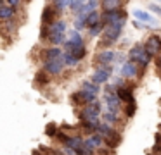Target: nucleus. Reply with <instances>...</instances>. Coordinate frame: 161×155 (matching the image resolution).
Wrapping results in <instances>:
<instances>
[{"instance_id":"4","label":"nucleus","mask_w":161,"mask_h":155,"mask_svg":"<svg viewBox=\"0 0 161 155\" xmlns=\"http://www.w3.org/2000/svg\"><path fill=\"white\" fill-rule=\"evenodd\" d=\"M111 74H113V67H111V65H99V67L95 69L94 76H92V81H94L95 85L108 83V79L111 78Z\"/></svg>"},{"instance_id":"10","label":"nucleus","mask_w":161,"mask_h":155,"mask_svg":"<svg viewBox=\"0 0 161 155\" xmlns=\"http://www.w3.org/2000/svg\"><path fill=\"white\" fill-rule=\"evenodd\" d=\"M64 69V60L61 59V60H50V62H43V71L47 72V74H61Z\"/></svg>"},{"instance_id":"28","label":"nucleus","mask_w":161,"mask_h":155,"mask_svg":"<svg viewBox=\"0 0 161 155\" xmlns=\"http://www.w3.org/2000/svg\"><path fill=\"white\" fill-rule=\"evenodd\" d=\"M94 153H95V150H92L87 143H83V147L80 150H76V155H94Z\"/></svg>"},{"instance_id":"8","label":"nucleus","mask_w":161,"mask_h":155,"mask_svg":"<svg viewBox=\"0 0 161 155\" xmlns=\"http://www.w3.org/2000/svg\"><path fill=\"white\" fill-rule=\"evenodd\" d=\"M104 102H106V105H108V112L118 114V110L121 109V100H119L118 93H106Z\"/></svg>"},{"instance_id":"3","label":"nucleus","mask_w":161,"mask_h":155,"mask_svg":"<svg viewBox=\"0 0 161 155\" xmlns=\"http://www.w3.org/2000/svg\"><path fill=\"white\" fill-rule=\"evenodd\" d=\"M126 21H119V23H113L109 26H106V33H104V41L102 45L108 47V45H113L119 36H121V31H123V26H125Z\"/></svg>"},{"instance_id":"9","label":"nucleus","mask_w":161,"mask_h":155,"mask_svg":"<svg viewBox=\"0 0 161 155\" xmlns=\"http://www.w3.org/2000/svg\"><path fill=\"white\" fill-rule=\"evenodd\" d=\"M118 59V55H116V52H113V50H104V52H101V54H97L95 55V64H99V65H111L113 62Z\"/></svg>"},{"instance_id":"11","label":"nucleus","mask_w":161,"mask_h":155,"mask_svg":"<svg viewBox=\"0 0 161 155\" xmlns=\"http://www.w3.org/2000/svg\"><path fill=\"white\" fill-rule=\"evenodd\" d=\"M42 57H43V62H50V60H61L64 57L63 50L59 47H50V48H45L42 52Z\"/></svg>"},{"instance_id":"20","label":"nucleus","mask_w":161,"mask_h":155,"mask_svg":"<svg viewBox=\"0 0 161 155\" xmlns=\"http://www.w3.org/2000/svg\"><path fill=\"white\" fill-rule=\"evenodd\" d=\"M113 131H114V129H113V127L109 126V124H106V122H101V126L97 127V131H95V134H99V136H102V138L106 140V138H108L109 134L113 133Z\"/></svg>"},{"instance_id":"13","label":"nucleus","mask_w":161,"mask_h":155,"mask_svg":"<svg viewBox=\"0 0 161 155\" xmlns=\"http://www.w3.org/2000/svg\"><path fill=\"white\" fill-rule=\"evenodd\" d=\"M116 93H118V96H119V100L121 102H125V103H128V102H132L135 96H133V86H118V90H116Z\"/></svg>"},{"instance_id":"14","label":"nucleus","mask_w":161,"mask_h":155,"mask_svg":"<svg viewBox=\"0 0 161 155\" xmlns=\"http://www.w3.org/2000/svg\"><path fill=\"white\" fill-rule=\"evenodd\" d=\"M16 12H18V10H16V9H12V7H9L5 2H2V3H0V19L4 21V23H5V21L14 19Z\"/></svg>"},{"instance_id":"26","label":"nucleus","mask_w":161,"mask_h":155,"mask_svg":"<svg viewBox=\"0 0 161 155\" xmlns=\"http://www.w3.org/2000/svg\"><path fill=\"white\" fill-rule=\"evenodd\" d=\"M57 126H56V122H50V124H47V127H45V134L47 136H50V138H54V136H57Z\"/></svg>"},{"instance_id":"5","label":"nucleus","mask_w":161,"mask_h":155,"mask_svg":"<svg viewBox=\"0 0 161 155\" xmlns=\"http://www.w3.org/2000/svg\"><path fill=\"white\" fill-rule=\"evenodd\" d=\"M64 47H66V52L75 50V48H81V47H85V45H83V38H81L80 31L71 29V31H69V34H68V40H66V43H64Z\"/></svg>"},{"instance_id":"6","label":"nucleus","mask_w":161,"mask_h":155,"mask_svg":"<svg viewBox=\"0 0 161 155\" xmlns=\"http://www.w3.org/2000/svg\"><path fill=\"white\" fill-rule=\"evenodd\" d=\"M144 47H146V52L151 55V57L159 55L161 54V36H158V34H151V36L147 38V41L144 43Z\"/></svg>"},{"instance_id":"2","label":"nucleus","mask_w":161,"mask_h":155,"mask_svg":"<svg viewBox=\"0 0 161 155\" xmlns=\"http://www.w3.org/2000/svg\"><path fill=\"white\" fill-rule=\"evenodd\" d=\"M66 23L64 21H56L50 26V34H49V41L52 43V47H57L61 43H66Z\"/></svg>"},{"instance_id":"30","label":"nucleus","mask_w":161,"mask_h":155,"mask_svg":"<svg viewBox=\"0 0 161 155\" xmlns=\"http://www.w3.org/2000/svg\"><path fill=\"white\" fill-rule=\"evenodd\" d=\"M104 24H97V26H95V28H92V29H88V33H90V36H97V34H101L102 33V31H104Z\"/></svg>"},{"instance_id":"24","label":"nucleus","mask_w":161,"mask_h":155,"mask_svg":"<svg viewBox=\"0 0 161 155\" xmlns=\"http://www.w3.org/2000/svg\"><path fill=\"white\" fill-rule=\"evenodd\" d=\"M102 121H104L106 124H109V126H113V124H116L119 121V117H118V114H114V112H106L104 116H102Z\"/></svg>"},{"instance_id":"23","label":"nucleus","mask_w":161,"mask_h":155,"mask_svg":"<svg viewBox=\"0 0 161 155\" xmlns=\"http://www.w3.org/2000/svg\"><path fill=\"white\" fill-rule=\"evenodd\" d=\"M135 112H137V102H135V98H133L132 102L125 103V116L130 119V117L135 116Z\"/></svg>"},{"instance_id":"16","label":"nucleus","mask_w":161,"mask_h":155,"mask_svg":"<svg viewBox=\"0 0 161 155\" xmlns=\"http://www.w3.org/2000/svg\"><path fill=\"white\" fill-rule=\"evenodd\" d=\"M85 143H87L92 150H99V148L102 147V143H104V138L99 136V134H90L88 138H85Z\"/></svg>"},{"instance_id":"31","label":"nucleus","mask_w":161,"mask_h":155,"mask_svg":"<svg viewBox=\"0 0 161 155\" xmlns=\"http://www.w3.org/2000/svg\"><path fill=\"white\" fill-rule=\"evenodd\" d=\"M149 7H151V9L154 10V12H158V14H159V16H161V7L158 5V3H149Z\"/></svg>"},{"instance_id":"12","label":"nucleus","mask_w":161,"mask_h":155,"mask_svg":"<svg viewBox=\"0 0 161 155\" xmlns=\"http://www.w3.org/2000/svg\"><path fill=\"white\" fill-rule=\"evenodd\" d=\"M137 72H139V65L132 60H126L125 64L121 65V76L123 78H135Z\"/></svg>"},{"instance_id":"15","label":"nucleus","mask_w":161,"mask_h":155,"mask_svg":"<svg viewBox=\"0 0 161 155\" xmlns=\"http://www.w3.org/2000/svg\"><path fill=\"white\" fill-rule=\"evenodd\" d=\"M133 16H135V19L139 21V23H147V24H158V21L154 19V17L151 16L149 12H146V10H140V9H137L135 12H133Z\"/></svg>"},{"instance_id":"19","label":"nucleus","mask_w":161,"mask_h":155,"mask_svg":"<svg viewBox=\"0 0 161 155\" xmlns=\"http://www.w3.org/2000/svg\"><path fill=\"white\" fill-rule=\"evenodd\" d=\"M101 7H102V12H111V10L121 7V3L116 2V0H104V2H101Z\"/></svg>"},{"instance_id":"7","label":"nucleus","mask_w":161,"mask_h":155,"mask_svg":"<svg viewBox=\"0 0 161 155\" xmlns=\"http://www.w3.org/2000/svg\"><path fill=\"white\" fill-rule=\"evenodd\" d=\"M56 16H57V10L54 9V5L47 3L42 10V26H52L56 23Z\"/></svg>"},{"instance_id":"17","label":"nucleus","mask_w":161,"mask_h":155,"mask_svg":"<svg viewBox=\"0 0 161 155\" xmlns=\"http://www.w3.org/2000/svg\"><path fill=\"white\" fill-rule=\"evenodd\" d=\"M104 143H106V147H108V148H111V150H113V148H116L119 143H121V134H119L118 131H113V133L104 140Z\"/></svg>"},{"instance_id":"25","label":"nucleus","mask_w":161,"mask_h":155,"mask_svg":"<svg viewBox=\"0 0 161 155\" xmlns=\"http://www.w3.org/2000/svg\"><path fill=\"white\" fill-rule=\"evenodd\" d=\"M35 81H36V85H42V86L49 85V76H47V72H45V71H40V72H36V76H35Z\"/></svg>"},{"instance_id":"33","label":"nucleus","mask_w":161,"mask_h":155,"mask_svg":"<svg viewBox=\"0 0 161 155\" xmlns=\"http://www.w3.org/2000/svg\"><path fill=\"white\" fill-rule=\"evenodd\" d=\"M147 155H154V153H147Z\"/></svg>"},{"instance_id":"1","label":"nucleus","mask_w":161,"mask_h":155,"mask_svg":"<svg viewBox=\"0 0 161 155\" xmlns=\"http://www.w3.org/2000/svg\"><path fill=\"white\" fill-rule=\"evenodd\" d=\"M128 55H130V60L132 62H135L137 65H140V67L142 69H146L147 65H149V62H151V55L147 54L146 52V47H144V45H133L132 47V50L128 52Z\"/></svg>"},{"instance_id":"21","label":"nucleus","mask_w":161,"mask_h":155,"mask_svg":"<svg viewBox=\"0 0 161 155\" xmlns=\"http://www.w3.org/2000/svg\"><path fill=\"white\" fill-rule=\"evenodd\" d=\"M68 54H69L76 62H80V60H83L85 55H87V48H85V47H81V48H75V50H69Z\"/></svg>"},{"instance_id":"22","label":"nucleus","mask_w":161,"mask_h":155,"mask_svg":"<svg viewBox=\"0 0 161 155\" xmlns=\"http://www.w3.org/2000/svg\"><path fill=\"white\" fill-rule=\"evenodd\" d=\"M85 3H87V2H83V0H71V2H69V9H71V12L78 16V14L81 12V9L85 7Z\"/></svg>"},{"instance_id":"27","label":"nucleus","mask_w":161,"mask_h":155,"mask_svg":"<svg viewBox=\"0 0 161 155\" xmlns=\"http://www.w3.org/2000/svg\"><path fill=\"white\" fill-rule=\"evenodd\" d=\"M52 5H54V9L57 10V14H59V12H63L66 7H69V2H66V0H57V2H52Z\"/></svg>"},{"instance_id":"18","label":"nucleus","mask_w":161,"mask_h":155,"mask_svg":"<svg viewBox=\"0 0 161 155\" xmlns=\"http://www.w3.org/2000/svg\"><path fill=\"white\" fill-rule=\"evenodd\" d=\"M81 91H85V93H88V95H92V96L97 98L101 88H99V85H95L94 81H83V85H81Z\"/></svg>"},{"instance_id":"32","label":"nucleus","mask_w":161,"mask_h":155,"mask_svg":"<svg viewBox=\"0 0 161 155\" xmlns=\"http://www.w3.org/2000/svg\"><path fill=\"white\" fill-rule=\"evenodd\" d=\"M156 67H158V69H159V71H161V54L158 55V59H156Z\"/></svg>"},{"instance_id":"29","label":"nucleus","mask_w":161,"mask_h":155,"mask_svg":"<svg viewBox=\"0 0 161 155\" xmlns=\"http://www.w3.org/2000/svg\"><path fill=\"white\" fill-rule=\"evenodd\" d=\"M63 60H64V65H68V67H75V65H76V64H78V62H76V60H75V59H73V57H71V55H69V54H68V52H66V54H64V57H63Z\"/></svg>"}]
</instances>
